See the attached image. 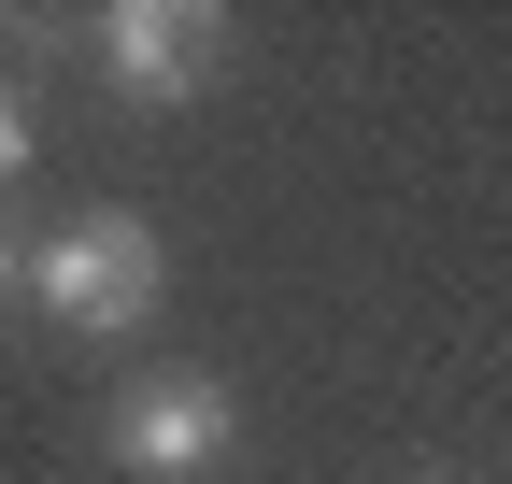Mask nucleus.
I'll use <instances>...</instances> for the list:
<instances>
[{
    "mask_svg": "<svg viewBox=\"0 0 512 484\" xmlns=\"http://www.w3.org/2000/svg\"><path fill=\"white\" fill-rule=\"evenodd\" d=\"M29 285H43V314H57V328L114 342V328H143V314H157L171 257H157V228H143V214H72V228L29 257Z\"/></svg>",
    "mask_w": 512,
    "mask_h": 484,
    "instance_id": "f257e3e1",
    "label": "nucleus"
},
{
    "mask_svg": "<svg viewBox=\"0 0 512 484\" xmlns=\"http://www.w3.org/2000/svg\"><path fill=\"white\" fill-rule=\"evenodd\" d=\"M228 442H242V399L214 371H143V385L100 413V456L128 484H200V470H228Z\"/></svg>",
    "mask_w": 512,
    "mask_h": 484,
    "instance_id": "f03ea898",
    "label": "nucleus"
},
{
    "mask_svg": "<svg viewBox=\"0 0 512 484\" xmlns=\"http://www.w3.org/2000/svg\"><path fill=\"white\" fill-rule=\"evenodd\" d=\"M100 57H114V86L143 100V114H185L214 86V57H228V15L214 0H114L100 15Z\"/></svg>",
    "mask_w": 512,
    "mask_h": 484,
    "instance_id": "7ed1b4c3",
    "label": "nucleus"
},
{
    "mask_svg": "<svg viewBox=\"0 0 512 484\" xmlns=\"http://www.w3.org/2000/svg\"><path fill=\"white\" fill-rule=\"evenodd\" d=\"M29 143H43V114H29V86H15V72H0V186L29 171Z\"/></svg>",
    "mask_w": 512,
    "mask_h": 484,
    "instance_id": "20e7f679",
    "label": "nucleus"
},
{
    "mask_svg": "<svg viewBox=\"0 0 512 484\" xmlns=\"http://www.w3.org/2000/svg\"><path fill=\"white\" fill-rule=\"evenodd\" d=\"M15 285H29V257H15V228H0V299H15Z\"/></svg>",
    "mask_w": 512,
    "mask_h": 484,
    "instance_id": "39448f33",
    "label": "nucleus"
}]
</instances>
